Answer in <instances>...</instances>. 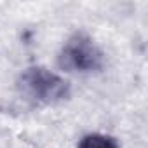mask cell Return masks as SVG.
<instances>
[{"mask_svg": "<svg viewBox=\"0 0 148 148\" xmlns=\"http://www.w3.org/2000/svg\"><path fill=\"white\" fill-rule=\"evenodd\" d=\"M58 64L64 71L94 73L103 70L105 54L89 33L77 32L61 47L58 56Z\"/></svg>", "mask_w": 148, "mask_h": 148, "instance_id": "obj_2", "label": "cell"}, {"mask_svg": "<svg viewBox=\"0 0 148 148\" xmlns=\"http://www.w3.org/2000/svg\"><path fill=\"white\" fill-rule=\"evenodd\" d=\"M18 87L26 99L37 105H56L71 94L70 82L44 66L26 68L19 75Z\"/></svg>", "mask_w": 148, "mask_h": 148, "instance_id": "obj_1", "label": "cell"}, {"mask_svg": "<svg viewBox=\"0 0 148 148\" xmlns=\"http://www.w3.org/2000/svg\"><path fill=\"white\" fill-rule=\"evenodd\" d=\"M79 148H120V146L112 136L94 132V134H86L80 139Z\"/></svg>", "mask_w": 148, "mask_h": 148, "instance_id": "obj_3", "label": "cell"}]
</instances>
